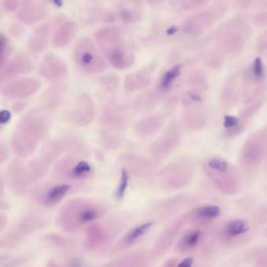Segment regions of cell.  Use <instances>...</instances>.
<instances>
[{
    "mask_svg": "<svg viewBox=\"0 0 267 267\" xmlns=\"http://www.w3.org/2000/svg\"><path fill=\"white\" fill-rule=\"evenodd\" d=\"M253 24L258 28L267 27V11L258 13L253 19Z\"/></svg>",
    "mask_w": 267,
    "mask_h": 267,
    "instance_id": "obj_24",
    "label": "cell"
},
{
    "mask_svg": "<svg viewBox=\"0 0 267 267\" xmlns=\"http://www.w3.org/2000/svg\"><path fill=\"white\" fill-rule=\"evenodd\" d=\"M264 66L263 63V61L260 57H257L255 59L254 62H253V75L258 79H261L264 78Z\"/></svg>",
    "mask_w": 267,
    "mask_h": 267,
    "instance_id": "obj_23",
    "label": "cell"
},
{
    "mask_svg": "<svg viewBox=\"0 0 267 267\" xmlns=\"http://www.w3.org/2000/svg\"><path fill=\"white\" fill-rule=\"evenodd\" d=\"M8 39L6 35L0 32V70L4 67L7 57Z\"/></svg>",
    "mask_w": 267,
    "mask_h": 267,
    "instance_id": "obj_17",
    "label": "cell"
},
{
    "mask_svg": "<svg viewBox=\"0 0 267 267\" xmlns=\"http://www.w3.org/2000/svg\"><path fill=\"white\" fill-rule=\"evenodd\" d=\"M209 166L215 170L226 172L228 169V164L224 160L220 158H214L209 162Z\"/></svg>",
    "mask_w": 267,
    "mask_h": 267,
    "instance_id": "obj_20",
    "label": "cell"
},
{
    "mask_svg": "<svg viewBox=\"0 0 267 267\" xmlns=\"http://www.w3.org/2000/svg\"><path fill=\"white\" fill-rule=\"evenodd\" d=\"M9 157V151L4 144L0 142V166L7 160Z\"/></svg>",
    "mask_w": 267,
    "mask_h": 267,
    "instance_id": "obj_30",
    "label": "cell"
},
{
    "mask_svg": "<svg viewBox=\"0 0 267 267\" xmlns=\"http://www.w3.org/2000/svg\"><path fill=\"white\" fill-rule=\"evenodd\" d=\"M11 112L7 109H1L0 110V132L3 129V127L11 120Z\"/></svg>",
    "mask_w": 267,
    "mask_h": 267,
    "instance_id": "obj_25",
    "label": "cell"
},
{
    "mask_svg": "<svg viewBox=\"0 0 267 267\" xmlns=\"http://www.w3.org/2000/svg\"><path fill=\"white\" fill-rule=\"evenodd\" d=\"M150 1L152 4H159L160 3L162 0H150Z\"/></svg>",
    "mask_w": 267,
    "mask_h": 267,
    "instance_id": "obj_36",
    "label": "cell"
},
{
    "mask_svg": "<svg viewBox=\"0 0 267 267\" xmlns=\"http://www.w3.org/2000/svg\"><path fill=\"white\" fill-rule=\"evenodd\" d=\"M78 26L73 21H66L60 24L54 33L53 45L56 48L67 46L78 32Z\"/></svg>",
    "mask_w": 267,
    "mask_h": 267,
    "instance_id": "obj_9",
    "label": "cell"
},
{
    "mask_svg": "<svg viewBox=\"0 0 267 267\" xmlns=\"http://www.w3.org/2000/svg\"><path fill=\"white\" fill-rule=\"evenodd\" d=\"M10 33L14 38H20L24 33V27L20 24H13L10 27Z\"/></svg>",
    "mask_w": 267,
    "mask_h": 267,
    "instance_id": "obj_28",
    "label": "cell"
},
{
    "mask_svg": "<svg viewBox=\"0 0 267 267\" xmlns=\"http://www.w3.org/2000/svg\"><path fill=\"white\" fill-rule=\"evenodd\" d=\"M183 5L186 9H192L196 6H201L203 4L206 3L209 0H182Z\"/></svg>",
    "mask_w": 267,
    "mask_h": 267,
    "instance_id": "obj_27",
    "label": "cell"
},
{
    "mask_svg": "<svg viewBox=\"0 0 267 267\" xmlns=\"http://www.w3.org/2000/svg\"><path fill=\"white\" fill-rule=\"evenodd\" d=\"M70 189V186L68 184L55 185L45 192L44 195L41 197V202L46 205L55 204L63 199Z\"/></svg>",
    "mask_w": 267,
    "mask_h": 267,
    "instance_id": "obj_12",
    "label": "cell"
},
{
    "mask_svg": "<svg viewBox=\"0 0 267 267\" xmlns=\"http://www.w3.org/2000/svg\"><path fill=\"white\" fill-rule=\"evenodd\" d=\"M249 230V227L246 222L242 219H235L230 222L225 227V235L227 238H232L235 236L245 234Z\"/></svg>",
    "mask_w": 267,
    "mask_h": 267,
    "instance_id": "obj_13",
    "label": "cell"
},
{
    "mask_svg": "<svg viewBox=\"0 0 267 267\" xmlns=\"http://www.w3.org/2000/svg\"><path fill=\"white\" fill-rule=\"evenodd\" d=\"M127 184H128V173L125 169H122L121 178H120V184L118 187L116 196L119 198L123 197L127 189Z\"/></svg>",
    "mask_w": 267,
    "mask_h": 267,
    "instance_id": "obj_21",
    "label": "cell"
},
{
    "mask_svg": "<svg viewBox=\"0 0 267 267\" xmlns=\"http://www.w3.org/2000/svg\"><path fill=\"white\" fill-rule=\"evenodd\" d=\"M41 81L34 77L18 78L8 82L1 89V93L13 99L28 98L40 89Z\"/></svg>",
    "mask_w": 267,
    "mask_h": 267,
    "instance_id": "obj_4",
    "label": "cell"
},
{
    "mask_svg": "<svg viewBox=\"0 0 267 267\" xmlns=\"http://www.w3.org/2000/svg\"><path fill=\"white\" fill-rule=\"evenodd\" d=\"M238 124V119L235 116H224V120H223V126L225 128H232V127H235L237 124Z\"/></svg>",
    "mask_w": 267,
    "mask_h": 267,
    "instance_id": "obj_29",
    "label": "cell"
},
{
    "mask_svg": "<svg viewBox=\"0 0 267 267\" xmlns=\"http://www.w3.org/2000/svg\"><path fill=\"white\" fill-rule=\"evenodd\" d=\"M33 63L25 54L18 55L5 67L0 74V78H12L32 71Z\"/></svg>",
    "mask_w": 267,
    "mask_h": 267,
    "instance_id": "obj_8",
    "label": "cell"
},
{
    "mask_svg": "<svg viewBox=\"0 0 267 267\" xmlns=\"http://www.w3.org/2000/svg\"><path fill=\"white\" fill-rule=\"evenodd\" d=\"M181 74V66H176L165 73L161 80V87L162 89H166L170 86L173 80L178 77Z\"/></svg>",
    "mask_w": 267,
    "mask_h": 267,
    "instance_id": "obj_16",
    "label": "cell"
},
{
    "mask_svg": "<svg viewBox=\"0 0 267 267\" xmlns=\"http://www.w3.org/2000/svg\"><path fill=\"white\" fill-rule=\"evenodd\" d=\"M50 25L47 23L42 24L35 30L30 36L28 42V47L33 53H39L45 50L47 45L46 39L50 33Z\"/></svg>",
    "mask_w": 267,
    "mask_h": 267,
    "instance_id": "obj_10",
    "label": "cell"
},
{
    "mask_svg": "<svg viewBox=\"0 0 267 267\" xmlns=\"http://www.w3.org/2000/svg\"><path fill=\"white\" fill-rule=\"evenodd\" d=\"M91 171V167L88 162L81 161L76 165L73 169V174L75 177H81Z\"/></svg>",
    "mask_w": 267,
    "mask_h": 267,
    "instance_id": "obj_22",
    "label": "cell"
},
{
    "mask_svg": "<svg viewBox=\"0 0 267 267\" xmlns=\"http://www.w3.org/2000/svg\"><path fill=\"white\" fill-rule=\"evenodd\" d=\"M96 39L110 63L113 66L121 67L129 60L126 42L121 31L116 27H104L96 33Z\"/></svg>",
    "mask_w": 267,
    "mask_h": 267,
    "instance_id": "obj_2",
    "label": "cell"
},
{
    "mask_svg": "<svg viewBox=\"0 0 267 267\" xmlns=\"http://www.w3.org/2000/svg\"><path fill=\"white\" fill-rule=\"evenodd\" d=\"M48 14V9L35 0H24L17 13V20L22 24H32L43 20Z\"/></svg>",
    "mask_w": 267,
    "mask_h": 267,
    "instance_id": "obj_7",
    "label": "cell"
},
{
    "mask_svg": "<svg viewBox=\"0 0 267 267\" xmlns=\"http://www.w3.org/2000/svg\"><path fill=\"white\" fill-rule=\"evenodd\" d=\"M20 0H3L4 9L9 13L17 10L19 7Z\"/></svg>",
    "mask_w": 267,
    "mask_h": 267,
    "instance_id": "obj_26",
    "label": "cell"
},
{
    "mask_svg": "<svg viewBox=\"0 0 267 267\" xmlns=\"http://www.w3.org/2000/svg\"><path fill=\"white\" fill-rule=\"evenodd\" d=\"M4 193V183L2 179L0 177V197L3 196Z\"/></svg>",
    "mask_w": 267,
    "mask_h": 267,
    "instance_id": "obj_33",
    "label": "cell"
},
{
    "mask_svg": "<svg viewBox=\"0 0 267 267\" xmlns=\"http://www.w3.org/2000/svg\"><path fill=\"white\" fill-rule=\"evenodd\" d=\"M98 217V213L92 209H86L80 212L78 219L81 223H86L94 221Z\"/></svg>",
    "mask_w": 267,
    "mask_h": 267,
    "instance_id": "obj_18",
    "label": "cell"
},
{
    "mask_svg": "<svg viewBox=\"0 0 267 267\" xmlns=\"http://www.w3.org/2000/svg\"><path fill=\"white\" fill-rule=\"evenodd\" d=\"M82 267V264L79 260H76L75 261H73L71 263V267Z\"/></svg>",
    "mask_w": 267,
    "mask_h": 267,
    "instance_id": "obj_34",
    "label": "cell"
},
{
    "mask_svg": "<svg viewBox=\"0 0 267 267\" xmlns=\"http://www.w3.org/2000/svg\"><path fill=\"white\" fill-rule=\"evenodd\" d=\"M8 184L13 193L24 196L28 192L31 181L28 176V168L20 160H14L8 166L6 171Z\"/></svg>",
    "mask_w": 267,
    "mask_h": 267,
    "instance_id": "obj_3",
    "label": "cell"
},
{
    "mask_svg": "<svg viewBox=\"0 0 267 267\" xmlns=\"http://www.w3.org/2000/svg\"><path fill=\"white\" fill-rule=\"evenodd\" d=\"M153 226V222H147V223H143V224L138 226L135 228L130 230L129 232L126 234L125 241L127 242L131 243L133 241H136L138 238H141L142 235L146 234L149 230L151 229Z\"/></svg>",
    "mask_w": 267,
    "mask_h": 267,
    "instance_id": "obj_15",
    "label": "cell"
},
{
    "mask_svg": "<svg viewBox=\"0 0 267 267\" xmlns=\"http://www.w3.org/2000/svg\"><path fill=\"white\" fill-rule=\"evenodd\" d=\"M253 0H236L238 6L242 9H248L253 3Z\"/></svg>",
    "mask_w": 267,
    "mask_h": 267,
    "instance_id": "obj_31",
    "label": "cell"
},
{
    "mask_svg": "<svg viewBox=\"0 0 267 267\" xmlns=\"http://www.w3.org/2000/svg\"><path fill=\"white\" fill-rule=\"evenodd\" d=\"M75 57L78 63L87 70L99 69L104 65L94 44L88 38H83L78 42L75 48Z\"/></svg>",
    "mask_w": 267,
    "mask_h": 267,
    "instance_id": "obj_5",
    "label": "cell"
},
{
    "mask_svg": "<svg viewBox=\"0 0 267 267\" xmlns=\"http://www.w3.org/2000/svg\"><path fill=\"white\" fill-rule=\"evenodd\" d=\"M45 129L46 126L42 118L33 112L27 114L19 122L12 138L14 153L20 157L32 154L43 139Z\"/></svg>",
    "mask_w": 267,
    "mask_h": 267,
    "instance_id": "obj_1",
    "label": "cell"
},
{
    "mask_svg": "<svg viewBox=\"0 0 267 267\" xmlns=\"http://www.w3.org/2000/svg\"><path fill=\"white\" fill-rule=\"evenodd\" d=\"M220 214V209L217 206L208 205L200 207L196 211L198 217L203 220H211L219 216Z\"/></svg>",
    "mask_w": 267,
    "mask_h": 267,
    "instance_id": "obj_14",
    "label": "cell"
},
{
    "mask_svg": "<svg viewBox=\"0 0 267 267\" xmlns=\"http://www.w3.org/2000/svg\"><path fill=\"white\" fill-rule=\"evenodd\" d=\"M201 232L199 230H195L192 232L187 234L184 238V245H186L187 247L192 248L196 246L199 242V238H200Z\"/></svg>",
    "mask_w": 267,
    "mask_h": 267,
    "instance_id": "obj_19",
    "label": "cell"
},
{
    "mask_svg": "<svg viewBox=\"0 0 267 267\" xmlns=\"http://www.w3.org/2000/svg\"><path fill=\"white\" fill-rule=\"evenodd\" d=\"M191 98L195 101H201L200 96H197V95H191Z\"/></svg>",
    "mask_w": 267,
    "mask_h": 267,
    "instance_id": "obj_35",
    "label": "cell"
},
{
    "mask_svg": "<svg viewBox=\"0 0 267 267\" xmlns=\"http://www.w3.org/2000/svg\"><path fill=\"white\" fill-rule=\"evenodd\" d=\"M215 9L214 7V10H207V11L201 12L194 15L193 17L187 19L184 23V29L185 32L190 35H199L202 34L203 30L211 26L215 20L216 16L219 13H223V9H220L221 6L224 5L217 4L215 5ZM221 14V13H220Z\"/></svg>",
    "mask_w": 267,
    "mask_h": 267,
    "instance_id": "obj_6",
    "label": "cell"
},
{
    "mask_svg": "<svg viewBox=\"0 0 267 267\" xmlns=\"http://www.w3.org/2000/svg\"><path fill=\"white\" fill-rule=\"evenodd\" d=\"M63 63L58 58L53 55H49L41 63L39 73L45 78L52 79L63 73Z\"/></svg>",
    "mask_w": 267,
    "mask_h": 267,
    "instance_id": "obj_11",
    "label": "cell"
},
{
    "mask_svg": "<svg viewBox=\"0 0 267 267\" xmlns=\"http://www.w3.org/2000/svg\"><path fill=\"white\" fill-rule=\"evenodd\" d=\"M192 264H193L192 258H186L183 260L177 267H192Z\"/></svg>",
    "mask_w": 267,
    "mask_h": 267,
    "instance_id": "obj_32",
    "label": "cell"
}]
</instances>
